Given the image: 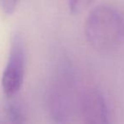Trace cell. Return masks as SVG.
Wrapping results in <instances>:
<instances>
[{
  "label": "cell",
  "instance_id": "cell-5",
  "mask_svg": "<svg viewBox=\"0 0 124 124\" xmlns=\"http://www.w3.org/2000/svg\"><path fill=\"white\" fill-rule=\"evenodd\" d=\"M8 117L11 122L15 123H22L25 122V117L19 107L15 105H9L7 108Z\"/></svg>",
  "mask_w": 124,
  "mask_h": 124
},
{
  "label": "cell",
  "instance_id": "cell-4",
  "mask_svg": "<svg viewBox=\"0 0 124 124\" xmlns=\"http://www.w3.org/2000/svg\"><path fill=\"white\" fill-rule=\"evenodd\" d=\"M70 88L65 83H58L49 93V110L52 118L57 122H66L71 115V94Z\"/></svg>",
  "mask_w": 124,
  "mask_h": 124
},
{
  "label": "cell",
  "instance_id": "cell-3",
  "mask_svg": "<svg viewBox=\"0 0 124 124\" xmlns=\"http://www.w3.org/2000/svg\"><path fill=\"white\" fill-rule=\"evenodd\" d=\"M83 119L87 123L104 124L109 122V110L104 95L97 89H88L80 102Z\"/></svg>",
  "mask_w": 124,
  "mask_h": 124
},
{
  "label": "cell",
  "instance_id": "cell-6",
  "mask_svg": "<svg viewBox=\"0 0 124 124\" xmlns=\"http://www.w3.org/2000/svg\"><path fill=\"white\" fill-rule=\"evenodd\" d=\"M94 1L95 0H68V6L72 14H78Z\"/></svg>",
  "mask_w": 124,
  "mask_h": 124
},
{
  "label": "cell",
  "instance_id": "cell-1",
  "mask_svg": "<svg viewBox=\"0 0 124 124\" xmlns=\"http://www.w3.org/2000/svg\"><path fill=\"white\" fill-rule=\"evenodd\" d=\"M85 36L97 51L108 53L124 38V19L116 8L101 4L90 11L85 21Z\"/></svg>",
  "mask_w": 124,
  "mask_h": 124
},
{
  "label": "cell",
  "instance_id": "cell-7",
  "mask_svg": "<svg viewBox=\"0 0 124 124\" xmlns=\"http://www.w3.org/2000/svg\"><path fill=\"white\" fill-rule=\"evenodd\" d=\"M19 0H0V6L4 14L10 16L15 12Z\"/></svg>",
  "mask_w": 124,
  "mask_h": 124
},
{
  "label": "cell",
  "instance_id": "cell-2",
  "mask_svg": "<svg viewBox=\"0 0 124 124\" xmlns=\"http://www.w3.org/2000/svg\"><path fill=\"white\" fill-rule=\"evenodd\" d=\"M26 66V48L24 40L19 32L12 36L9 56L2 77L4 93L10 98L20 91L22 86Z\"/></svg>",
  "mask_w": 124,
  "mask_h": 124
}]
</instances>
